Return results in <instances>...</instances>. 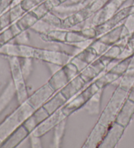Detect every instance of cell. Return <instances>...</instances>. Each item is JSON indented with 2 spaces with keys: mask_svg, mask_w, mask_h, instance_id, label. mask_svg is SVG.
<instances>
[{
  "mask_svg": "<svg viewBox=\"0 0 134 148\" xmlns=\"http://www.w3.org/2000/svg\"><path fill=\"white\" fill-rule=\"evenodd\" d=\"M34 108L27 101L19 106L0 123V147L15 131L22 126L24 122L34 112Z\"/></svg>",
  "mask_w": 134,
  "mask_h": 148,
  "instance_id": "1",
  "label": "cell"
},
{
  "mask_svg": "<svg viewBox=\"0 0 134 148\" xmlns=\"http://www.w3.org/2000/svg\"><path fill=\"white\" fill-rule=\"evenodd\" d=\"M128 92L117 86L113 91L107 105L103 110L97 122L106 127L115 121L116 117L128 97Z\"/></svg>",
  "mask_w": 134,
  "mask_h": 148,
  "instance_id": "2",
  "label": "cell"
},
{
  "mask_svg": "<svg viewBox=\"0 0 134 148\" xmlns=\"http://www.w3.org/2000/svg\"><path fill=\"white\" fill-rule=\"evenodd\" d=\"M7 58L9 63L12 81L16 90L18 103L19 104H22L27 101L30 95L26 82V80L22 72L19 58L15 57H8Z\"/></svg>",
  "mask_w": 134,
  "mask_h": 148,
  "instance_id": "3",
  "label": "cell"
},
{
  "mask_svg": "<svg viewBox=\"0 0 134 148\" xmlns=\"http://www.w3.org/2000/svg\"><path fill=\"white\" fill-rule=\"evenodd\" d=\"M73 56V54L64 50L35 47L33 59L46 63H51L63 67L70 62Z\"/></svg>",
  "mask_w": 134,
  "mask_h": 148,
  "instance_id": "4",
  "label": "cell"
},
{
  "mask_svg": "<svg viewBox=\"0 0 134 148\" xmlns=\"http://www.w3.org/2000/svg\"><path fill=\"white\" fill-rule=\"evenodd\" d=\"M35 47L29 45H20L9 42L0 47V55L18 58H33Z\"/></svg>",
  "mask_w": 134,
  "mask_h": 148,
  "instance_id": "5",
  "label": "cell"
},
{
  "mask_svg": "<svg viewBox=\"0 0 134 148\" xmlns=\"http://www.w3.org/2000/svg\"><path fill=\"white\" fill-rule=\"evenodd\" d=\"M131 14V5L123 7L120 8L113 16L99 25L96 27L97 37L110 31L118 25L122 24L124 20Z\"/></svg>",
  "mask_w": 134,
  "mask_h": 148,
  "instance_id": "6",
  "label": "cell"
},
{
  "mask_svg": "<svg viewBox=\"0 0 134 148\" xmlns=\"http://www.w3.org/2000/svg\"><path fill=\"white\" fill-rule=\"evenodd\" d=\"M66 118H68V117L64 114L61 109L58 110L55 113L50 114L47 119L39 124L34 131L32 132V134L35 136L42 137L55 129V127L59 123Z\"/></svg>",
  "mask_w": 134,
  "mask_h": 148,
  "instance_id": "7",
  "label": "cell"
},
{
  "mask_svg": "<svg viewBox=\"0 0 134 148\" xmlns=\"http://www.w3.org/2000/svg\"><path fill=\"white\" fill-rule=\"evenodd\" d=\"M56 91L51 88L48 83L44 84L39 88L32 93L27 99V102L34 110L43 106L47 101L52 97Z\"/></svg>",
  "mask_w": 134,
  "mask_h": 148,
  "instance_id": "8",
  "label": "cell"
},
{
  "mask_svg": "<svg viewBox=\"0 0 134 148\" xmlns=\"http://www.w3.org/2000/svg\"><path fill=\"white\" fill-rule=\"evenodd\" d=\"M126 128L117 122H113L107 127L104 140L99 148H115L122 137Z\"/></svg>",
  "mask_w": 134,
  "mask_h": 148,
  "instance_id": "9",
  "label": "cell"
},
{
  "mask_svg": "<svg viewBox=\"0 0 134 148\" xmlns=\"http://www.w3.org/2000/svg\"><path fill=\"white\" fill-rule=\"evenodd\" d=\"M107 127L97 122L82 145V148H99L106 134Z\"/></svg>",
  "mask_w": 134,
  "mask_h": 148,
  "instance_id": "10",
  "label": "cell"
},
{
  "mask_svg": "<svg viewBox=\"0 0 134 148\" xmlns=\"http://www.w3.org/2000/svg\"><path fill=\"white\" fill-rule=\"evenodd\" d=\"M86 83L84 81L79 74L72 80H69V82L60 91L65 96V97L69 101L77 95L83 90L86 86Z\"/></svg>",
  "mask_w": 134,
  "mask_h": 148,
  "instance_id": "11",
  "label": "cell"
},
{
  "mask_svg": "<svg viewBox=\"0 0 134 148\" xmlns=\"http://www.w3.org/2000/svg\"><path fill=\"white\" fill-rule=\"evenodd\" d=\"M134 116V103L127 99L116 117L115 122L126 128Z\"/></svg>",
  "mask_w": 134,
  "mask_h": 148,
  "instance_id": "12",
  "label": "cell"
},
{
  "mask_svg": "<svg viewBox=\"0 0 134 148\" xmlns=\"http://www.w3.org/2000/svg\"><path fill=\"white\" fill-rule=\"evenodd\" d=\"M30 132L22 125L15 131L5 140L0 147L15 148L19 146L26 138H28Z\"/></svg>",
  "mask_w": 134,
  "mask_h": 148,
  "instance_id": "13",
  "label": "cell"
},
{
  "mask_svg": "<svg viewBox=\"0 0 134 148\" xmlns=\"http://www.w3.org/2000/svg\"><path fill=\"white\" fill-rule=\"evenodd\" d=\"M81 91L73 98L69 99L61 108L64 114L68 117L79 110L83 108L86 103V99Z\"/></svg>",
  "mask_w": 134,
  "mask_h": 148,
  "instance_id": "14",
  "label": "cell"
},
{
  "mask_svg": "<svg viewBox=\"0 0 134 148\" xmlns=\"http://www.w3.org/2000/svg\"><path fill=\"white\" fill-rule=\"evenodd\" d=\"M104 90V89L99 90L85 103L83 108L90 116H97L99 114Z\"/></svg>",
  "mask_w": 134,
  "mask_h": 148,
  "instance_id": "15",
  "label": "cell"
},
{
  "mask_svg": "<svg viewBox=\"0 0 134 148\" xmlns=\"http://www.w3.org/2000/svg\"><path fill=\"white\" fill-rule=\"evenodd\" d=\"M68 30L55 29L46 34L38 35L43 42L50 44H65Z\"/></svg>",
  "mask_w": 134,
  "mask_h": 148,
  "instance_id": "16",
  "label": "cell"
},
{
  "mask_svg": "<svg viewBox=\"0 0 134 148\" xmlns=\"http://www.w3.org/2000/svg\"><path fill=\"white\" fill-rule=\"evenodd\" d=\"M68 101V99L61 93V91H58L57 93L54 94L52 97L48 99L47 103L44 104L43 107L47 110L49 114H52L62 108Z\"/></svg>",
  "mask_w": 134,
  "mask_h": 148,
  "instance_id": "17",
  "label": "cell"
},
{
  "mask_svg": "<svg viewBox=\"0 0 134 148\" xmlns=\"http://www.w3.org/2000/svg\"><path fill=\"white\" fill-rule=\"evenodd\" d=\"M84 5L82 3L76 4L64 3L55 8L53 10L52 12L57 15V16L60 17L61 19H64L78 12L82 8H84Z\"/></svg>",
  "mask_w": 134,
  "mask_h": 148,
  "instance_id": "18",
  "label": "cell"
},
{
  "mask_svg": "<svg viewBox=\"0 0 134 148\" xmlns=\"http://www.w3.org/2000/svg\"><path fill=\"white\" fill-rule=\"evenodd\" d=\"M69 81L68 77L61 67L56 72L52 74L47 83L56 92H57L61 90L69 82Z\"/></svg>",
  "mask_w": 134,
  "mask_h": 148,
  "instance_id": "19",
  "label": "cell"
},
{
  "mask_svg": "<svg viewBox=\"0 0 134 148\" xmlns=\"http://www.w3.org/2000/svg\"><path fill=\"white\" fill-rule=\"evenodd\" d=\"M123 25H124L122 23V24L118 25V26L113 28V29H111L110 31L103 34L101 36L98 37L97 39L109 46L117 44L121 38Z\"/></svg>",
  "mask_w": 134,
  "mask_h": 148,
  "instance_id": "20",
  "label": "cell"
},
{
  "mask_svg": "<svg viewBox=\"0 0 134 148\" xmlns=\"http://www.w3.org/2000/svg\"><path fill=\"white\" fill-rule=\"evenodd\" d=\"M16 95V90L12 81H10L0 95V114Z\"/></svg>",
  "mask_w": 134,
  "mask_h": 148,
  "instance_id": "21",
  "label": "cell"
},
{
  "mask_svg": "<svg viewBox=\"0 0 134 148\" xmlns=\"http://www.w3.org/2000/svg\"><path fill=\"white\" fill-rule=\"evenodd\" d=\"M67 122H68V118H66L59 123L53 129V138L51 147L59 148L61 146L66 131Z\"/></svg>",
  "mask_w": 134,
  "mask_h": 148,
  "instance_id": "22",
  "label": "cell"
},
{
  "mask_svg": "<svg viewBox=\"0 0 134 148\" xmlns=\"http://www.w3.org/2000/svg\"><path fill=\"white\" fill-rule=\"evenodd\" d=\"M39 20L32 10L27 11L23 16L16 22L18 26L22 31L30 30Z\"/></svg>",
  "mask_w": 134,
  "mask_h": 148,
  "instance_id": "23",
  "label": "cell"
},
{
  "mask_svg": "<svg viewBox=\"0 0 134 148\" xmlns=\"http://www.w3.org/2000/svg\"><path fill=\"white\" fill-rule=\"evenodd\" d=\"M121 76L114 73L111 71H105L94 81L100 89L104 90L105 88L119 80Z\"/></svg>",
  "mask_w": 134,
  "mask_h": 148,
  "instance_id": "24",
  "label": "cell"
},
{
  "mask_svg": "<svg viewBox=\"0 0 134 148\" xmlns=\"http://www.w3.org/2000/svg\"><path fill=\"white\" fill-rule=\"evenodd\" d=\"M86 40L88 39L84 36L80 29H69L67 32L65 44L69 47H71L76 43Z\"/></svg>",
  "mask_w": 134,
  "mask_h": 148,
  "instance_id": "25",
  "label": "cell"
},
{
  "mask_svg": "<svg viewBox=\"0 0 134 148\" xmlns=\"http://www.w3.org/2000/svg\"><path fill=\"white\" fill-rule=\"evenodd\" d=\"M75 56L81 59L82 60H83L84 62H86L88 65L99 58L96 51L90 46L85 48V49L80 50L78 53H76Z\"/></svg>",
  "mask_w": 134,
  "mask_h": 148,
  "instance_id": "26",
  "label": "cell"
},
{
  "mask_svg": "<svg viewBox=\"0 0 134 148\" xmlns=\"http://www.w3.org/2000/svg\"><path fill=\"white\" fill-rule=\"evenodd\" d=\"M79 75L87 84L96 80L100 75L92 64H89L79 73Z\"/></svg>",
  "mask_w": 134,
  "mask_h": 148,
  "instance_id": "27",
  "label": "cell"
},
{
  "mask_svg": "<svg viewBox=\"0 0 134 148\" xmlns=\"http://www.w3.org/2000/svg\"><path fill=\"white\" fill-rule=\"evenodd\" d=\"M134 55V33L131 34L128 38V42L126 43L125 47L123 48L122 52L118 59L119 60H124V59L130 58Z\"/></svg>",
  "mask_w": 134,
  "mask_h": 148,
  "instance_id": "28",
  "label": "cell"
},
{
  "mask_svg": "<svg viewBox=\"0 0 134 148\" xmlns=\"http://www.w3.org/2000/svg\"><path fill=\"white\" fill-rule=\"evenodd\" d=\"M55 29H56V28L53 27L52 25L48 24V23L44 21L43 20L39 19L30 30L36 34L41 35L46 34V33L50 32V30Z\"/></svg>",
  "mask_w": 134,
  "mask_h": 148,
  "instance_id": "29",
  "label": "cell"
},
{
  "mask_svg": "<svg viewBox=\"0 0 134 148\" xmlns=\"http://www.w3.org/2000/svg\"><path fill=\"white\" fill-rule=\"evenodd\" d=\"M33 59L32 58H19L20 67L26 80H27L32 74L33 69Z\"/></svg>",
  "mask_w": 134,
  "mask_h": 148,
  "instance_id": "30",
  "label": "cell"
},
{
  "mask_svg": "<svg viewBox=\"0 0 134 148\" xmlns=\"http://www.w3.org/2000/svg\"><path fill=\"white\" fill-rule=\"evenodd\" d=\"M134 86V75L126 73L120 78L118 86L122 90L129 92Z\"/></svg>",
  "mask_w": 134,
  "mask_h": 148,
  "instance_id": "31",
  "label": "cell"
},
{
  "mask_svg": "<svg viewBox=\"0 0 134 148\" xmlns=\"http://www.w3.org/2000/svg\"><path fill=\"white\" fill-rule=\"evenodd\" d=\"M41 19L48 23V24L52 25L53 27L56 28V29H61L62 19L57 16L55 13H54L52 11L48 12Z\"/></svg>",
  "mask_w": 134,
  "mask_h": 148,
  "instance_id": "32",
  "label": "cell"
},
{
  "mask_svg": "<svg viewBox=\"0 0 134 148\" xmlns=\"http://www.w3.org/2000/svg\"><path fill=\"white\" fill-rule=\"evenodd\" d=\"M130 59L131 58L120 60L117 64L109 71L117 74V75L122 77L126 73V71L128 70L129 65H130Z\"/></svg>",
  "mask_w": 134,
  "mask_h": 148,
  "instance_id": "33",
  "label": "cell"
},
{
  "mask_svg": "<svg viewBox=\"0 0 134 148\" xmlns=\"http://www.w3.org/2000/svg\"><path fill=\"white\" fill-rule=\"evenodd\" d=\"M26 12L27 11H26L24 9L20 3L15 5L12 6L11 8L9 9L10 16H11L12 24L14 22H16L17 20L20 19Z\"/></svg>",
  "mask_w": 134,
  "mask_h": 148,
  "instance_id": "34",
  "label": "cell"
},
{
  "mask_svg": "<svg viewBox=\"0 0 134 148\" xmlns=\"http://www.w3.org/2000/svg\"><path fill=\"white\" fill-rule=\"evenodd\" d=\"M90 47L94 48V50L96 51L98 57H99V56L104 55L106 52V51L109 49L111 46L105 44V42L101 41V40H99L96 38V39L93 40Z\"/></svg>",
  "mask_w": 134,
  "mask_h": 148,
  "instance_id": "35",
  "label": "cell"
},
{
  "mask_svg": "<svg viewBox=\"0 0 134 148\" xmlns=\"http://www.w3.org/2000/svg\"><path fill=\"white\" fill-rule=\"evenodd\" d=\"M99 90H101V89L97 86L96 83L94 81H93L92 82L89 83L88 86H85V88L82 90L81 92L84 95V97L86 98L87 101L91 97L93 96L95 93H96Z\"/></svg>",
  "mask_w": 134,
  "mask_h": 148,
  "instance_id": "36",
  "label": "cell"
},
{
  "mask_svg": "<svg viewBox=\"0 0 134 148\" xmlns=\"http://www.w3.org/2000/svg\"><path fill=\"white\" fill-rule=\"evenodd\" d=\"M62 69H64V72L66 74V75L68 77L69 80H72V79L75 77V76H77L79 74L78 69H77L76 66L71 62H69L65 65H64Z\"/></svg>",
  "mask_w": 134,
  "mask_h": 148,
  "instance_id": "37",
  "label": "cell"
},
{
  "mask_svg": "<svg viewBox=\"0 0 134 148\" xmlns=\"http://www.w3.org/2000/svg\"><path fill=\"white\" fill-rule=\"evenodd\" d=\"M15 36L10 27L4 29L0 33V45L3 46L7 43L11 42L14 39Z\"/></svg>",
  "mask_w": 134,
  "mask_h": 148,
  "instance_id": "38",
  "label": "cell"
},
{
  "mask_svg": "<svg viewBox=\"0 0 134 148\" xmlns=\"http://www.w3.org/2000/svg\"><path fill=\"white\" fill-rule=\"evenodd\" d=\"M30 30H26V31H22L21 33L17 35L14 38L11 42L17 43V44L20 45H28V43L30 41L31 36Z\"/></svg>",
  "mask_w": 134,
  "mask_h": 148,
  "instance_id": "39",
  "label": "cell"
},
{
  "mask_svg": "<svg viewBox=\"0 0 134 148\" xmlns=\"http://www.w3.org/2000/svg\"><path fill=\"white\" fill-rule=\"evenodd\" d=\"M122 49L123 48L118 45H113L111 46L104 55L111 59H113H113H118L122 52Z\"/></svg>",
  "mask_w": 134,
  "mask_h": 148,
  "instance_id": "40",
  "label": "cell"
},
{
  "mask_svg": "<svg viewBox=\"0 0 134 148\" xmlns=\"http://www.w3.org/2000/svg\"><path fill=\"white\" fill-rule=\"evenodd\" d=\"M32 115L35 117L38 125L41 123V122L43 121L45 119H47L50 116L49 113H48L47 111V110L44 108L43 106H41L40 108L35 110Z\"/></svg>",
  "mask_w": 134,
  "mask_h": 148,
  "instance_id": "41",
  "label": "cell"
},
{
  "mask_svg": "<svg viewBox=\"0 0 134 148\" xmlns=\"http://www.w3.org/2000/svg\"><path fill=\"white\" fill-rule=\"evenodd\" d=\"M32 11L34 12V14L37 16L39 19H41L42 18L45 16L46 14H48L49 12H51L47 6L46 5L45 2H43L40 4H39L38 5L34 7Z\"/></svg>",
  "mask_w": 134,
  "mask_h": 148,
  "instance_id": "42",
  "label": "cell"
},
{
  "mask_svg": "<svg viewBox=\"0 0 134 148\" xmlns=\"http://www.w3.org/2000/svg\"><path fill=\"white\" fill-rule=\"evenodd\" d=\"M110 0H94L89 5L86 6L92 15L104 7Z\"/></svg>",
  "mask_w": 134,
  "mask_h": 148,
  "instance_id": "43",
  "label": "cell"
},
{
  "mask_svg": "<svg viewBox=\"0 0 134 148\" xmlns=\"http://www.w3.org/2000/svg\"><path fill=\"white\" fill-rule=\"evenodd\" d=\"M80 30L87 39H96L97 37V32L95 27H84Z\"/></svg>",
  "mask_w": 134,
  "mask_h": 148,
  "instance_id": "44",
  "label": "cell"
},
{
  "mask_svg": "<svg viewBox=\"0 0 134 148\" xmlns=\"http://www.w3.org/2000/svg\"><path fill=\"white\" fill-rule=\"evenodd\" d=\"M45 0H22L20 3L26 11H31Z\"/></svg>",
  "mask_w": 134,
  "mask_h": 148,
  "instance_id": "45",
  "label": "cell"
},
{
  "mask_svg": "<svg viewBox=\"0 0 134 148\" xmlns=\"http://www.w3.org/2000/svg\"><path fill=\"white\" fill-rule=\"evenodd\" d=\"M22 125L24 126V128L26 129L30 134L34 131L35 129L38 125V123L37 121H36V119H35V117H33V115H31L24 122V123H23Z\"/></svg>",
  "mask_w": 134,
  "mask_h": 148,
  "instance_id": "46",
  "label": "cell"
},
{
  "mask_svg": "<svg viewBox=\"0 0 134 148\" xmlns=\"http://www.w3.org/2000/svg\"><path fill=\"white\" fill-rule=\"evenodd\" d=\"M30 147L32 148H41L43 147L41 137L35 136V135L30 133L28 136Z\"/></svg>",
  "mask_w": 134,
  "mask_h": 148,
  "instance_id": "47",
  "label": "cell"
},
{
  "mask_svg": "<svg viewBox=\"0 0 134 148\" xmlns=\"http://www.w3.org/2000/svg\"><path fill=\"white\" fill-rule=\"evenodd\" d=\"M123 24L131 34L134 33V13L129 15L124 20Z\"/></svg>",
  "mask_w": 134,
  "mask_h": 148,
  "instance_id": "48",
  "label": "cell"
},
{
  "mask_svg": "<svg viewBox=\"0 0 134 148\" xmlns=\"http://www.w3.org/2000/svg\"><path fill=\"white\" fill-rule=\"evenodd\" d=\"M70 62H71L75 65L76 66L77 69H78L79 73L81 72L82 70H83L85 67H86L88 65V63L84 62L83 60H81V59H80L78 57H77L75 55H73V58H72Z\"/></svg>",
  "mask_w": 134,
  "mask_h": 148,
  "instance_id": "49",
  "label": "cell"
},
{
  "mask_svg": "<svg viewBox=\"0 0 134 148\" xmlns=\"http://www.w3.org/2000/svg\"><path fill=\"white\" fill-rule=\"evenodd\" d=\"M13 0H0V16L11 8Z\"/></svg>",
  "mask_w": 134,
  "mask_h": 148,
  "instance_id": "50",
  "label": "cell"
},
{
  "mask_svg": "<svg viewBox=\"0 0 134 148\" xmlns=\"http://www.w3.org/2000/svg\"><path fill=\"white\" fill-rule=\"evenodd\" d=\"M129 100L132 101L134 103V88H132L131 90L129 91L128 94V97Z\"/></svg>",
  "mask_w": 134,
  "mask_h": 148,
  "instance_id": "51",
  "label": "cell"
},
{
  "mask_svg": "<svg viewBox=\"0 0 134 148\" xmlns=\"http://www.w3.org/2000/svg\"><path fill=\"white\" fill-rule=\"evenodd\" d=\"M133 68H134V55L131 57L130 65H129V69H133Z\"/></svg>",
  "mask_w": 134,
  "mask_h": 148,
  "instance_id": "52",
  "label": "cell"
},
{
  "mask_svg": "<svg viewBox=\"0 0 134 148\" xmlns=\"http://www.w3.org/2000/svg\"><path fill=\"white\" fill-rule=\"evenodd\" d=\"M94 1V0H85V1H84V3H83L84 6L86 7V6L89 5L91 3H92V2H93Z\"/></svg>",
  "mask_w": 134,
  "mask_h": 148,
  "instance_id": "53",
  "label": "cell"
},
{
  "mask_svg": "<svg viewBox=\"0 0 134 148\" xmlns=\"http://www.w3.org/2000/svg\"><path fill=\"white\" fill-rule=\"evenodd\" d=\"M4 29H3V26H2V24H1V21H0V33H1L2 31H3Z\"/></svg>",
  "mask_w": 134,
  "mask_h": 148,
  "instance_id": "54",
  "label": "cell"
},
{
  "mask_svg": "<svg viewBox=\"0 0 134 148\" xmlns=\"http://www.w3.org/2000/svg\"><path fill=\"white\" fill-rule=\"evenodd\" d=\"M59 1H60V3H61V4H62V3H66V2H67V1H68L69 0H59Z\"/></svg>",
  "mask_w": 134,
  "mask_h": 148,
  "instance_id": "55",
  "label": "cell"
},
{
  "mask_svg": "<svg viewBox=\"0 0 134 148\" xmlns=\"http://www.w3.org/2000/svg\"><path fill=\"white\" fill-rule=\"evenodd\" d=\"M133 88H134V86H133Z\"/></svg>",
  "mask_w": 134,
  "mask_h": 148,
  "instance_id": "56",
  "label": "cell"
}]
</instances>
